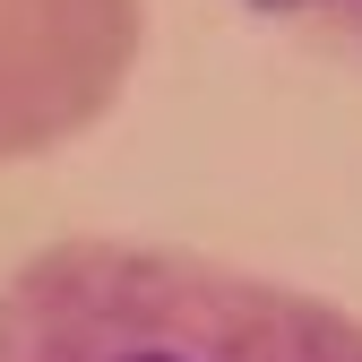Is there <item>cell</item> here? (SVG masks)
<instances>
[{"label":"cell","instance_id":"obj_2","mask_svg":"<svg viewBox=\"0 0 362 362\" xmlns=\"http://www.w3.org/2000/svg\"><path fill=\"white\" fill-rule=\"evenodd\" d=\"M139 0H0V164L95 121L139 61Z\"/></svg>","mask_w":362,"mask_h":362},{"label":"cell","instance_id":"obj_3","mask_svg":"<svg viewBox=\"0 0 362 362\" xmlns=\"http://www.w3.org/2000/svg\"><path fill=\"white\" fill-rule=\"evenodd\" d=\"M267 18H293V26H320L337 43H362V0H250Z\"/></svg>","mask_w":362,"mask_h":362},{"label":"cell","instance_id":"obj_1","mask_svg":"<svg viewBox=\"0 0 362 362\" xmlns=\"http://www.w3.org/2000/svg\"><path fill=\"white\" fill-rule=\"evenodd\" d=\"M0 362H362V320L156 242H61L0 285Z\"/></svg>","mask_w":362,"mask_h":362}]
</instances>
